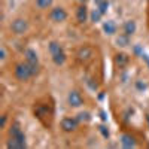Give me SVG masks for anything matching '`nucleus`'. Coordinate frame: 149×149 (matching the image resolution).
<instances>
[{"mask_svg":"<svg viewBox=\"0 0 149 149\" xmlns=\"http://www.w3.org/2000/svg\"><path fill=\"white\" fill-rule=\"evenodd\" d=\"M48 48H49V54H51L54 63L57 66H63L66 61V54L63 51V48H61V45L58 42H51Z\"/></svg>","mask_w":149,"mask_h":149,"instance_id":"7ed1b4c3","label":"nucleus"},{"mask_svg":"<svg viewBox=\"0 0 149 149\" xmlns=\"http://www.w3.org/2000/svg\"><path fill=\"white\" fill-rule=\"evenodd\" d=\"M121 143H122L124 148H134L136 146L134 139L131 137V136H128V134H124L122 136V137H121Z\"/></svg>","mask_w":149,"mask_h":149,"instance_id":"f8f14e48","label":"nucleus"},{"mask_svg":"<svg viewBox=\"0 0 149 149\" xmlns=\"http://www.w3.org/2000/svg\"><path fill=\"white\" fill-rule=\"evenodd\" d=\"M100 131L103 133L104 137H109V131H107V130H104V127H100Z\"/></svg>","mask_w":149,"mask_h":149,"instance_id":"a211bd4d","label":"nucleus"},{"mask_svg":"<svg viewBox=\"0 0 149 149\" xmlns=\"http://www.w3.org/2000/svg\"><path fill=\"white\" fill-rule=\"evenodd\" d=\"M97 9L104 15L106 14V9H107V0H97Z\"/></svg>","mask_w":149,"mask_h":149,"instance_id":"2eb2a0df","label":"nucleus"},{"mask_svg":"<svg viewBox=\"0 0 149 149\" xmlns=\"http://www.w3.org/2000/svg\"><path fill=\"white\" fill-rule=\"evenodd\" d=\"M33 115L45 128H51L55 116V103L51 95H43L37 98L33 104Z\"/></svg>","mask_w":149,"mask_h":149,"instance_id":"f257e3e1","label":"nucleus"},{"mask_svg":"<svg viewBox=\"0 0 149 149\" xmlns=\"http://www.w3.org/2000/svg\"><path fill=\"white\" fill-rule=\"evenodd\" d=\"M146 121H148V124H149V115H148V116H146Z\"/></svg>","mask_w":149,"mask_h":149,"instance_id":"6ab92c4d","label":"nucleus"},{"mask_svg":"<svg viewBox=\"0 0 149 149\" xmlns=\"http://www.w3.org/2000/svg\"><path fill=\"white\" fill-rule=\"evenodd\" d=\"M69 104H70L72 107H81V106L84 104V97H82V94H81L79 91H76V90L70 91V93H69Z\"/></svg>","mask_w":149,"mask_h":149,"instance_id":"6e6552de","label":"nucleus"},{"mask_svg":"<svg viewBox=\"0 0 149 149\" xmlns=\"http://www.w3.org/2000/svg\"><path fill=\"white\" fill-rule=\"evenodd\" d=\"M14 76H15L19 82H26V81H29L31 76H34V72H33L31 66L26 61V63H19V64L15 66V69H14Z\"/></svg>","mask_w":149,"mask_h":149,"instance_id":"f03ea898","label":"nucleus"},{"mask_svg":"<svg viewBox=\"0 0 149 149\" xmlns=\"http://www.w3.org/2000/svg\"><path fill=\"white\" fill-rule=\"evenodd\" d=\"M86 19H88V9H86V6H79L76 9V21L79 24H84L86 22Z\"/></svg>","mask_w":149,"mask_h":149,"instance_id":"9d476101","label":"nucleus"},{"mask_svg":"<svg viewBox=\"0 0 149 149\" xmlns=\"http://www.w3.org/2000/svg\"><path fill=\"white\" fill-rule=\"evenodd\" d=\"M103 27H104V31L109 33V34H115L116 33V24L113 21H106Z\"/></svg>","mask_w":149,"mask_h":149,"instance_id":"4468645a","label":"nucleus"},{"mask_svg":"<svg viewBox=\"0 0 149 149\" xmlns=\"http://www.w3.org/2000/svg\"><path fill=\"white\" fill-rule=\"evenodd\" d=\"M9 137H18V139H26V136H24L21 127H19V124L18 122H14V124H10V127H9Z\"/></svg>","mask_w":149,"mask_h":149,"instance_id":"1a4fd4ad","label":"nucleus"},{"mask_svg":"<svg viewBox=\"0 0 149 149\" xmlns=\"http://www.w3.org/2000/svg\"><path fill=\"white\" fill-rule=\"evenodd\" d=\"M67 17H69V15H67L66 9H64V8H60V6L52 8L51 12H49V18H51L54 22H63V21L67 19Z\"/></svg>","mask_w":149,"mask_h":149,"instance_id":"39448f33","label":"nucleus"},{"mask_svg":"<svg viewBox=\"0 0 149 149\" xmlns=\"http://www.w3.org/2000/svg\"><path fill=\"white\" fill-rule=\"evenodd\" d=\"M60 125H61V130H63V131H66V133H72V131H74V130L78 128L79 122H78V119H74V118L66 116V118L61 119Z\"/></svg>","mask_w":149,"mask_h":149,"instance_id":"423d86ee","label":"nucleus"},{"mask_svg":"<svg viewBox=\"0 0 149 149\" xmlns=\"http://www.w3.org/2000/svg\"><path fill=\"white\" fill-rule=\"evenodd\" d=\"M146 24H148V29H149V0H148V5H146Z\"/></svg>","mask_w":149,"mask_h":149,"instance_id":"f3484780","label":"nucleus"},{"mask_svg":"<svg viewBox=\"0 0 149 149\" xmlns=\"http://www.w3.org/2000/svg\"><path fill=\"white\" fill-rule=\"evenodd\" d=\"M10 30H12V33H14V34L21 36V34H24V33L29 30V24H27V21L24 19V18H17V19L12 21Z\"/></svg>","mask_w":149,"mask_h":149,"instance_id":"20e7f679","label":"nucleus"},{"mask_svg":"<svg viewBox=\"0 0 149 149\" xmlns=\"http://www.w3.org/2000/svg\"><path fill=\"white\" fill-rule=\"evenodd\" d=\"M122 31H124V34H127V36L134 34V33H136V22H134L133 19L127 21L125 24H124V29H122Z\"/></svg>","mask_w":149,"mask_h":149,"instance_id":"9b49d317","label":"nucleus"},{"mask_svg":"<svg viewBox=\"0 0 149 149\" xmlns=\"http://www.w3.org/2000/svg\"><path fill=\"white\" fill-rule=\"evenodd\" d=\"M34 5H36V8H39L40 10H45V9H49L52 6V0H36Z\"/></svg>","mask_w":149,"mask_h":149,"instance_id":"ddd939ff","label":"nucleus"},{"mask_svg":"<svg viewBox=\"0 0 149 149\" xmlns=\"http://www.w3.org/2000/svg\"><path fill=\"white\" fill-rule=\"evenodd\" d=\"M116 63H119V66H124L128 63V57L125 54H118L116 55Z\"/></svg>","mask_w":149,"mask_h":149,"instance_id":"dca6fc26","label":"nucleus"},{"mask_svg":"<svg viewBox=\"0 0 149 149\" xmlns=\"http://www.w3.org/2000/svg\"><path fill=\"white\" fill-rule=\"evenodd\" d=\"M24 57H26V61L31 66L34 74L37 73V67H39V58H37V54L36 51H33V49H26V52H24Z\"/></svg>","mask_w":149,"mask_h":149,"instance_id":"0eeeda50","label":"nucleus"}]
</instances>
